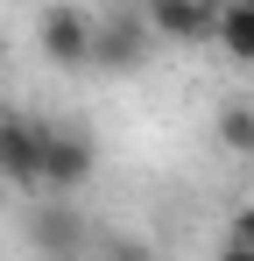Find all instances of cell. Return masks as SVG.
Listing matches in <instances>:
<instances>
[{
	"label": "cell",
	"mask_w": 254,
	"mask_h": 261,
	"mask_svg": "<svg viewBox=\"0 0 254 261\" xmlns=\"http://www.w3.org/2000/svg\"><path fill=\"white\" fill-rule=\"evenodd\" d=\"M99 170V148H92V134L78 120H42V191H57V198H71L85 191Z\"/></svg>",
	"instance_id": "cell-1"
},
{
	"label": "cell",
	"mask_w": 254,
	"mask_h": 261,
	"mask_svg": "<svg viewBox=\"0 0 254 261\" xmlns=\"http://www.w3.org/2000/svg\"><path fill=\"white\" fill-rule=\"evenodd\" d=\"M141 57H148V21H141L134 7L92 14V64H99V71H134Z\"/></svg>",
	"instance_id": "cell-2"
},
{
	"label": "cell",
	"mask_w": 254,
	"mask_h": 261,
	"mask_svg": "<svg viewBox=\"0 0 254 261\" xmlns=\"http://www.w3.org/2000/svg\"><path fill=\"white\" fill-rule=\"evenodd\" d=\"M0 176H7L14 191H36L42 184V120L36 113L0 106Z\"/></svg>",
	"instance_id": "cell-3"
},
{
	"label": "cell",
	"mask_w": 254,
	"mask_h": 261,
	"mask_svg": "<svg viewBox=\"0 0 254 261\" xmlns=\"http://www.w3.org/2000/svg\"><path fill=\"white\" fill-rule=\"evenodd\" d=\"M36 43H42V57L64 64V71L92 64V7H42L36 14Z\"/></svg>",
	"instance_id": "cell-4"
},
{
	"label": "cell",
	"mask_w": 254,
	"mask_h": 261,
	"mask_svg": "<svg viewBox=\"0 0 254 261\" xmlns=\"http://www.w3.org/2000/svg\"><path fill=\"white\" fill-rule=\"evenodd\" d=\"M29 240H36L42 254H85V240H92V233H85V212L78 205H64V198H49V205H42L36 219H29Z\"/></svg>",
	"instance_id": "cell-5"
},
{
	"label": "cell",
	"mask_w": 254,
	"mask_h": 261,
	"mask_svg": "<svg viewBox=\"0 0 254 261\" xmlns=\"http://www.w3.org/2000/svg\"><path fill=\"white\" fill-rule=\"evenodd\" d=\"M141 21H148V36H169V43H205L219 7H205V0H156Z\"/></svg>",
	"instance_id": "cell-6"
},
{
	"label": "cell",
	"mask_w": 254,
	"mask_h": 261,
	"mask_svg": "<svg viewBox=\"0 0 254 261\" xmlns=\"http://www.w3.org/2000/svg\"><path fill=\"white\" fill-rule=\"evenodd\" d=\"M212 43L226 49L233 64H254V0H233V7H219V21H212Z\"/></svg>",
	"instance_id": "cell-7"
},
{
	"label": "cell",
	"mask_w": 254,
	"mask_h": 261,
	"mask_svg": "<svg viewBox=\"0 0 254 261\" xmlns=\"http://www.w3.org/2000/svg\"><path fill=\"white\" fill-rule=\"evenodd\" d=\"M212 134H219V148L254 155V99H226V106H219V120H212Z\"/></svg>",
	"instance_id": "cell-8"
},
{
	"label": "cell",
	"mask_w": 254,
	"mask_h": 261,
	"mask_svg": "<svg viewBox=\"0 0 254 261\" xmlns=\"http://www.w3.org/2000/svg\"><path fill=\"white\" fill-rule=\"evenodd\" d=\"M99 261H156V247H148L141 233H106V240H99Z\"/></svg>",
	"instance_id": "cell-9"
},
{
	"label": "cell",
	"mask_w": 254,
	"mask_h": 261,
	"mask_svg": "<svg viewBox=\"0 0 254 261\" xmlns=\"http://www.w3.org/2000/svg\"><path fill=\"white\" fill-rule=\"evenodd\" d=\"M226 240L254 254V205H233V219H226Z\"/></svg>",
	"instance_id": "cell-10"
},
{
	"label": "cell",
	"mask_w": 254,
	"mask_h": 261,
	"mask_svg": "<svg viewBox=\"0 0 254 261\" xmlns=\"http://www.w3.org/2000/svg\"><path fill=\"white\" fill-rule=\"evenodd\" d=\"M212 261H254V254H247V247H233V240H219V254H212Z\"/></svg>",
	"instance_id": "cell-11"
},
{
	"label": "cell",
	"mask_w": 254,
	"mask_h": 261,
	"mask_svg": "<svg viewBox=\"0 0 254 261\" xmlns=\"http://www.w3.org/2000/svg\"><path fill=\"white\" fill-rule=\"evenodd\" d=\"M0 78H7V43H0Z\"/></svg>",
	"instance_id": "cell-12"
}]
</instances>
